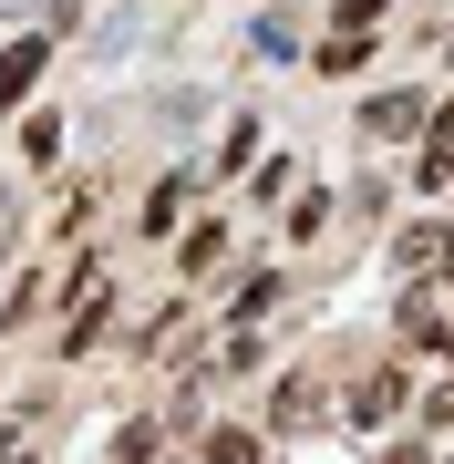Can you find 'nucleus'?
Wrapping results in <instances>:
<instances>
[{
  "instance_id": "obj_1",
  "label": "nucleus",
  "mask_w": 454,
  "mask_h": 464,
  "mask_svg": "<svg viewBox=\"0 0 454 464\" xmlns=\"http://www.w3.org/2000/svg\"><path fill=\"white\" fill-rule=\"evenodd\" d=\"M392 258L434 289V279H454V227H444V217H434V227H403V237H392Z\"/></svg>"
},
{
  "instance_id": "obj_2",
  "label": "nucleus",
  "mask_w": 454,
  "mask_h": 464,
  "mask_svg": "<svg viewBox=\"0 0 454 464\" xmlns=\"http://www.w3.org/2000/svg\"><path fill=\"white\" fill-rule=\"evenodd\" d=\"M42 63H52V32H32V42H11V52H0V114H11V103L42 83Z\"/></svg>"
},
{
  "instance_id": "obj_3",
  "label": "nucleus",
  "mask_w": 454,
  "mask_h": 464,
  "mask_svg": "<svg viewBox=\"0 0 454 464\" xmlns=\"http://www.w3.org/2000/svg\"><path fill=\"white\" fill-rule=\"evenodd\" d=\"M413 186H454V93H444L434 134H423V166H413Z\"/></svg>"
},
{
  "instance_id": "obj_4",
  "label": "nucleus",
  "mask_w": 454,
  "mask_h": 464,
  "mask_svg": "<svg viewBox=\"0 0 454 464\" xmlns=\"http://www.w3.org/2000/svg\"><path fill=\"white\" fill-rule=\"evenodd\" d=\"M392 413H403V372H372L362 392H352V423L372 433V423H392Z\"/></svg>"
},
{
  "instance_id": "obj_5",
  "label": "nucleus",
  "mask_w": 454,
  "mask_h": 464,
  "mask_svg": "<svg viewBox=\"0 0 454 464\" xmlns=\"http://www.w3.org/2000/svg\"><path fill=\"white\" fill-rule=\"evenodd\" d=\"M217 258H227V227H186V248H176V268H186V279H207Z\"/></svg>"
},
{
  "instance_id": "obj_6",
  "label": "nucleus",
  "mask_w": 454,
  "mask_h": 464,
  "mask_svg": "<svg viewBox=\"0 0 454 464\" xmlns=\"http://www.w3.org/2000/svg\"><path fill=\"white\" fill-rule=\"evenodd\" d=\"M413 114H423V103H413V93H382V103H362V134H403Z\"/></svg>"
},
{
  "instance_id": "obj_7",
  "label": "nucleus",
  "mask_w": 454,
  "mask_h": 464,
  "mask_svg": "<svg viewBox=\"0 0 454 464\" xmlns=\"http://www.w3.org/2000/svg\"><path fill=\"white\" fill-rule=\"evenodd\" d=\"M176 217H186V176H166V186H155V197H145V227H155V237H166Z\"/></svg>"
},
{
  "instance_id": "obj_8",
  "label": "nucleus",
  "mask_w": 454,
  "mask_h": 464,
  "mask_svg": "<svg viewBox=\"0 0 454 464\" xmlns=\"http://www.w3.org/2000/svg\"><path fill=\"white\" fill-rule=\"evenodd\" d=\"M114 464H155V413H135V423L114 433Z\"/></svg>"
},
{
  "instance_id": "obj_9",
  "label": "nucleus",
  "mask_w": 454,
  "mask_h": 464,
  "mask_svg": "<svg viewBox=\"0 0 454 464\" xmlns=\"http://www.w3.org/2000/svg\"><path fill=\"white\" fill-rule=\"evenodd\" d=\"M310 402H320V382L300 372V382H279V402H269V413H279V423H310Z\"/></svg>"
},
{
  "instance_id": "obj_10",
  "label": "nucleus",
  "mask_w": 454,
  "mask_h": 464,
  "mask_svg": "<svg viewBox=\"0 0 454 464\" xmlns=\"http://www.w3.org/2000/svg\"><path fill=\"white\" fill-rule=\"evenodd\" d=\"M362 52H372V32H341V42H320V72H362Z\"/></svg>"
},
{
  "instance_id": "obj_11",
  "label": "nucleus",
  "mask_w": 454,
  "mask_h": 464,
  "mask_svg": "<svg viewBox=\"0 0 454 464\" xmlns=\"http://www.w3.org/2000/svg\"><path fill=\"white\" fill-rule=\"evenodd\" d=\"M207 464H258V444L248 433H207Z\"/></svg>"
}]
</instances>
